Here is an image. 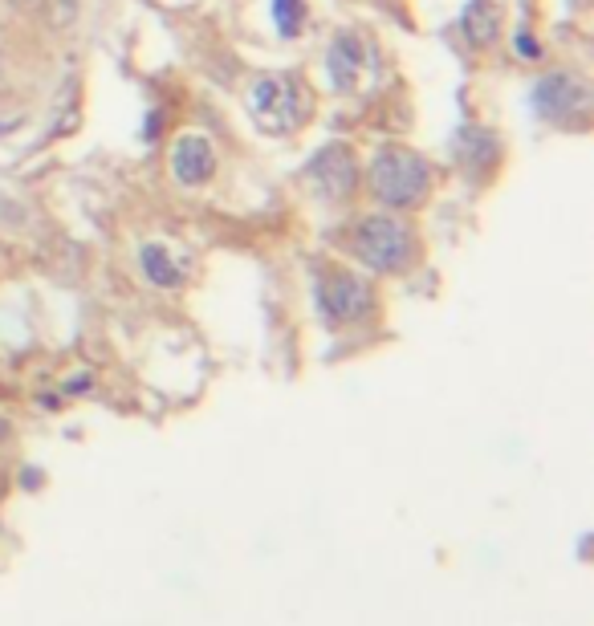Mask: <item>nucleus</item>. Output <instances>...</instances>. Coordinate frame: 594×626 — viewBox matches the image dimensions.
I'll return each mask as SVG.
<instances>
[{"instance_id": "7", "label": "nucleus", "mask_w": 594, "mask_h": 626, "mask_svg": "<svg viewBox=\"0 0 594 626\" xmlns=\"http://www.w3.org/2000/svg\"><path fill=\"white\" fill-rule=\"evenodd\" d=\"M310 175L326 187V196H350L354 183H359V163H354L350 147L330 143L310 159Z\"/></svg>"}, {"instance_id": "13", "label": "nucleus", "mask_w": 594, "mask_h": 626, "mask_svg": "<svg viewBox=\"0 0 594 626\" xmlns=\"http://www.w3.org/2000/svg\"><path fill=\"white\" fill-rule=\"evenodd\" d=\"M517 53L533 61V57H538V53H542V45H538V41H533L529 33H517Z\"/></svg>"}, {"instance_id": "1", "label": "nucleus", "mask_w": 594, "mask_h": 626, "mask_svg": "<svg viewBox=\"0 0 594 626\" xmlns=\"http://www.w3.org/2000/svg\"><path fill=\"white\" fill-rule=\"evenodd\" d=\"M354 253H359L375 273H403L415 265V253H420V244H415V232L399 220H387V216H367L354 224Z\"/></svg>"}, {"instance_id": "3", "label": "nucleus", "mask_w": 594, "mask_h": 626, "mask_svg": "<svg viewBox=\"0 0 594 626\" xmlns=\"http://www.w3.org/2000/svg\"><path fill=\"white\" fill-rule=\"evenodd\" d=\"M249 110H253V118L261 122V131L289 135L297 122L310 114V98H306V90L297 86L293 78H285V74H265V78L253 82Z\"/></svg>"}, {"instance_id": "12", "label": "nucleus", "mask_w": 594, "mask_h": 626, "mask_svg": "<svg viewBox=\"0 0 594 626\" xmlns=\"http://www.w3.org/2000/svg\"><path fill=\"white\" fill-rule=\"evenodd\" d=\"M273 25L281 37H297L306 25V0H273Z\"/></svg>"}, {"instance_id": "14", "label": "nucleus", "mask_w": 594, "mask_h": 626, "mask_svg": "<svg viewBox=\"0 0 594 626\" xmlns=\"http://www.w3.org/2000/svg\"><path fill=\"white\" fill-rule=\"evenodd\" d=\"M17 9H25V13H33V9H41V0H13Z\"/></svg>"}, {"instance_id": "8", "label": "nucleus", "mask_w": 594, "mask_h": 626, "mask_svg": "<svg viewBox=\"0 0 594 626\" xmlns=\"http://www.w3.org/2000/svg\"><path fill=\"white\" fill-rule=\"evenodd\" d=\"M171 171L180 183L196 187L204 179H212L216 171V155H212V143L200 139V135H184V139H175V151H171Z\"/></svg>"}, {"instance_id": "6", "label": "nucleus", "mask_w": 594, "mask_h": 626, "mask_svg": "<svg viewBox=\"0 0 594 626\" xmlns=\"http://www.w3.org/2000/svg\"><path fill=\"white\" fill-rule=\"evenodd\" d=\"M533 106L546 118H574L586 106V82L574 74H546L538 86H533Z\"/></svg>"}, {"instance_id": "10", "label": "nucleus", "mask_w": 594, "mask_h": 626, "mask_svg": "<svg viewBox=\"0 0 594 626\" xmlns=\"http://www.w3.org/2000/svg\"><path fill=\"white\" fill-rule=\"evenodd\" d=\"M501 5L497 0H468L460 13V29L468 37V45H493L501 33Z\"/></svg>"}, {"instance_id": "9", "label": "nucleus", "mask_w": 594, "mask_h": 626, "mask_svg": "<svg viewBox=\"0 0 594 626\" xmlns=\"http://www.w3.org/2000/svg\"><path fill=\"white\" fill-rule=\"evenodd\" d=\"M452 151H456V159H460L468 171H485V167L497 163L501 143H497V135L481 131V127H464V131H456Z\"/></svg>"}, {"instance_id": "11", "label": "nucleus", "mask_w": 594, "mask_h": 626, "mask_svg": "<svg viewBox=\"0 0 594 626\" xmlns=\"http://www.w3.org/2000/svg\"><path fill=\"white\" fill-rule=\"evenodd\" d=\"M139 261H143L147 281H151V285H159V289H175V285L184 281V273L175 269V261L167 257V248H163V244H143Z\"/></svg>"}, {"instance_id": "2", "label": "nucleus", "mask_w": 594, "mask_h": 626, "mask_svg": "<svg viewBox=\"0 0 594 626\" xmlns=\"http://www.w3.org/2000/svg\"><path fill=\"white\" fill-rule=\"evenodd\" d=\"M432 171L415 151H383L371 163V187L387 208H415L428 196Z\"/></svg>"}, {"instance_id": "4", "label": "nucleus", "mask_w": 594, "mask_h": 626, "mask_svg": "<svg viewBox=\"0 0 594 626\" xmlns=\"http://www.w3.org/2000/svg\"><path fill=\"white\" fill-rule=\"evenodd\" d=\"M371 305H375L371 289L346 269H334L318 281V309H322L326 322H338V326L359 322L371 313Z\"/></svg>"}, {"instance_id": "5", "label": "nucleus", "mask_w": 594, "mask_h": 626, "mask_svg": "<svg viewBox=\"0 0 594 626\" xmlns=\"http://www.w3.org/2000/svg\"><path fill=\"white\" fill-rule=\"evenodd\" d=\"M375 78V49L359 33H338L330 45V82L342 94H359Z\"/></svg>"}]
</instances>
